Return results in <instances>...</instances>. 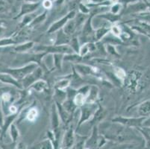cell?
Instances as JSON below:
<instances>
[{"mask_svg":"<svg viewBox=\"0 0 150 149\" xmlns=\"http://www.w3.org/2000/svg\"><path fill=\"white\" fill-rule=\"evenodd\" d=\"M25 2H40V0H24Z\"/></svg>","mask_w":150,"mask_h":149,"instance_id":"cell-54","label":"cell"},{"mask_svg":"<svg viewBox=\"0 0 150 149\" xmlns=\"http://www.w3.org/2000/svg\"><path fill=\"white\" fill-rule=\"evenodd\" d=\"M11 11V5L7 0H0V13L8 14Z\"/></svg>","mask_w":150,"mask_h":149,"instance_id":"cell-37","label":"cell"},{"mask_svg":"<svg viewBox=\"0 0 150 149\" xmlns=\"http://www.w3.org/2000/svg\"><path fill=\"white\" fill-rule=\"evenodd\" d=\"M54 102L62 103L67 99V92L66 91H61V90H55L54 89Z\"/></svg>","mask_w":150,"mask_h":149,"instance_id":"cell-39","label":"cell"},{"mask_svg":"<svg viewBox=\"0 0 150 149\" xmlns=\"http://www.w3.org/2000/svg\"><path fill=\"white\" fill-rule=\"evenodd\" d=\"M4 120H5V114L2 111L1 107H0V128H2L4 124Z\"/></svg>","mask_w":150,"mask_h":149,"instance_id":"cell-49","label":"cell"},{"mask_svg":"<svg viewBox=\"0 0 150 149\" xmlns=\"http://www.w3.org/2000/svg\"><path fill=\"white\" fill-rule=\"evenodd\" d=\"M99 145V135L98 125H94L92 133L90 137H87L84 143L82 149H97Z\"/></svg>","mask_w":150,"mask_h":149,"instance_id":"cell-11","label":"cell"},{"mask_svg":"<svg viewBox=\"0 0 150 149\" xmlns=\"http://www.w3.org/2000/svg\"><path fill=\"white\" fill-rule=\"evenodd\" d=\"M41 2H25V3H23L20 8V13L17 16H15L14 19H19L20 17H23V16L35 12L40 7V5H41Z\"/></svg>","mask_w":150,"mask_h":149,"instance_id":"cell-13","label":"cell"},{"mask_svg":"<svg viewBox=\"0 0 150 149\" xmlns=\"http://www.w3.org/2000/svg\"><path fill=\"white\" fill-rule=\"evenodd\" d=\"M0 25H5V22H4V20H0Z\"/></svg>","mask_w":150,"mask_h":149,"instance_id":"cell-55","label":"cell"},{"mask_svg":"<svg viewBox=\"0 0 150 149\" xmlns=\"http://www.w3.org/2000/svg\"><path fill=\"white\" fill-rule=\"evenodd\" d=\"M1 133H2V129L0 128V135H1Z\"/></svg>","mask_w":150,"mask_h":149,"instance_id":"cell-57","label":"cell"},{"mask_svg":"<svg viewBox=\"0 0 150 149\" xmlns=\"http://www.w3.org/2000/svg\"><path fill=\"white\" fill-rule=\"evenodd\" d=\"M53 64L54 68L58 71L62 70L63 62H64V54H53Z\"/></svg>","mask_w":150,"mask_h":149,"instance_id":"cell-30","label":"cell"},{"mask_svg":"<svg viewBox=\"0 0 150 149\" xmlns=\"http://www.w3.org/2000/svg\"><path fill=\"white\" fill-rule=\"evenodd\" d=\"M127 149H134V148H127Z\"/></svg>","mask_w":150,"mask_h":149,"instance_id":"cell-59","label":"cell"},{"mask_svg":"<svg viewBox=\"0 0 150 149\" xmlns=\"http://www.w3.org/2000/svg\"><path fill=\"white\" fill-rule=\"evenodd\" d=\"M43 68L40 67V66H38L36 69L34 71L29 73L28 76H25L23 80L20 81L22 84V87H23V90H25L29 89V87H31L34 83L37 81L41 79V78L43 77Z\"/></svg>","mask_w":150,"mask_h":149,"instance_id":"cell-8","label":"cell"},{"mask_svg":"<svg viewBox=\"0 0 150 149\" xmlns=\"http://www.w3.org/2000/svg\"><path fill=\"white\" fill-rule=\"evenodd\" d=\"M5 27L4 25H0V37H1V35H2V34L3 33V31L5 30ZM1 38V37H0Z\"/></svg>","mask_w":150,"mask_h":149,"instance_id":"cell-53","label":"cell"},{"mask_svg":"<svg viewBox=\"0 0 150 149\" xmlns=\"http://www.w3.org/2000/svg\"><path fill=\"white\" fill-rule=\"evenodd\" d=\"M147 4L142 3V2H139V3L134 4V5H130L128 6L127 9L125 11V13H137V12L143 11L146 10L147 8Z\"/></svg>","mask_w":150,"mask_h":149,"instance_id":"cell-25","label":"cell"},{"mask_svg":"<svg viewBox=\"0 0 150 149\" xmlns=\"http://www.w3.org/2000/svg\"><path fill=\"white\" fill-rule=\"evenodd\" d=\"M110 33V27H100V28L95 29L94 31V40L95 42H99L102 40L105 37L107 36Z\"/></svg>","mask_w":150,"mask_h":149,"instance_id":"cell-23","label":"cell"},{"mask_svg":"<svg viewBox=\"0 0 150 149\" xmlns=\"http://www.w3.org/2000/svg\"><path fill=\"white\" fill-rule=\"evenodd\" d=\"M41 5L45 10L48 11L52 8L54 3H53V1H52V0H43L41 2Z\"/></svg>","mask_w":150,"mask_h":149,"instance_id":"cell-46","label":"cell"},{"mask_svg":"<svg viewBox=\"0 0 150 149\" xmlns=\"http://www.w3.org/2000/svg\"><path fill=\"white\" fill-rule=\"evenodd\" d=\"M99 90L97 86L91 85L90 86V90L87 97H86V103L94 104L96 103L99 98Z\"/></svg>","mask_w":150,"mask_h":149,"instance_id":"cell-16","label":"cell"},{"mask_svg":"<svg viewBox=\"0 0 150 149\" xmlns=\"http://www.w3.org/2000/svg\"><path fill=\"white\" fill-rule=\"evenodd\" d=\"M15 149H27V147L25 143L23 142H20V143H17Z\"/></svg>","mask_w":150,"mask_h":149,"instance_id":"cell-50","label":"cell"},{"mask_svg":"<svg viewBox=\"0 0 150 149\" xmlns=\"http://www.w3.org/2000/svg\"><path fill=\"white\" fill-rule=\"evenodd\" d=\"M9 131H10V136L11 138L12 143H17V141L20 138V131H19L18 128H17V125L14 124V122L10 126Z\"/></svg>","mask_w":150,"mask_h":149,"instance_id":"cell-34","label":"cell"},{"mask_svg":"<svg viewBox=\"0 0 150 149\" xmlns=\"http://www.w3.org/2000/svg\"><path fill=\"white\" fill-rule=\"evenodd\" d=\"M86 97L87 96H86L84 94L79 92L77 90V93H76V95L74 96L73 101L75 103V105L77 106L78 108L81 107V106H83V105L86 103Z\"/></svg>","mask_w":150,"mask_h":149,"instance_id":"cell-33","label":"cell"},{"mask_svg":"<svg viewBox=\"0 0 150 149\" xmlns=\"http://www.w3.org/2000/svg\"><path fill=\"white\" fill-rule=\"evenodd\" d=\"M32 149H54V145L50 139H46L37 143Z\"/></svg>","mask_w":150,"mask_h":149,"instance_id":"cell-32","label":"cell"},{"mask_svg":"<svg viewBox=\"0 0 150 149\" xmlns=\"http://www.w3.org/2000/svg\"><path fill=\"white\" fill-rule=\"evenodd\" d=\"M65 1H66V0H54V4H55L57 6H60V5H62Z\"/></svg>","mask_w":150,"mask_h":149,"instance_id":"cell-52","label":"cell"},{"mask_svg":"<svg viewBox=\"0 0 150 149\" xmlns=\"http://www.w3.org/2000/svg\"><path fill=\"white\" fill-rule=\"evenodd\" d=\"M72 37L68 36L65 34L62 29L57 31L56 38L54 41V45H69Z\"/></svg>","mask_w":150,"mask_h":149,"instance_id":"cell-21","label":"cell"},{"mask_svg":"<svg viewBox=\"0 0 150 149\" xmlns=\"http://www.w3.org/2000/svg\"><path fill=\"white\" fill-rule=\"evenodd\" d=\"M138 15V17L140 18L141 20H143L144 21H145L146 23H150V13H139Z\"/></svg>","mask_w":150,"mask_h":149,"instance_id":"cell-47","label":"cell"},{"mask_svg":"<svg viewBox=\"0 0 150 149\" xmlns=\"http://www.w3.org/2000/svg\"><path fill=\"white\" fill-rule=\"evenodd\" d=\"M144 149H150V147H149V146H146V147L145 148H144Z\"/></svg>","mask_w":150,"mask_h":149,"instance_id":"cell-56","label":"cell"},{"mask_svg":"<svg viewBox=\"0 0 150 149\" xmlns=\"http://www.w3.org/2000/svg\"><path fill=\"white\" fill-rule=\"evenodd\" d=\"M138 132L140 134L144 136V137L146 139L149 143H150V127H141V128H137Z\"/></svg>","mask_w":150,"mask_h":149,"instance_id":"cell-43","label":"cell"},{"mask_svg":"<svg viewBox=\"0 0 150 149\" xmlns=\"http://www.w3.org/2000/svg\"><path fill=\"white\" fill-rule=\"evenodd\" d=\"M122 28L119 23L113 24L110 27V34H111L113 36L120 38V35H122Z\"/></svg>","mask_w":150,"mask_h":149,"instance_id":"cell-38","label":"cell"},{"mask_svg":"<svg viewBox=\"0 0 150 149\" xmlns=\"http://www.w3.org/2000/svg\"><path fill=\"white\" fill-rule=\"evenodd\" d=\"M47 15H48V11L45 10L43 13L38 14V16L34 19L33 21L31 22V23L28 25V27L30 28H32L35 26H36V25H38L43 23V22L46 20V17H47Z\"/></svg>","mask_w":150,"mask_h":149,"instance_id":"cell-28","label":"cell"},{"mask_svg":"<svg viewBox=\"0 0 150 149\" xmlns=\"http://www.w3.org/2000/svg\"><path fill=\"white\" fill-rule=\"evenodd\" d=\"M148 145L150 147V143H149V142H148Z\"/></svg>","mask_w":150,"mask_h":149,"instance_id":"cell-58","label":"cell"},{"mask_svg":"<svg viewBox=\"0 0 150 149\" xmlns=\"http://www.w3.org/2000/svg\"><path fill=\"white\" fill-rule=\"evenodd\" d=\"M78 8H79V10L80 13H83V14L85 15H89L91 13V8L88 6V5L84 4V2H80L78 5Z\"/></svg>","mask_w":150,"mask_h":149,"instance_id":"cell-44","label":"cell"},{"mask_svg":"<svg viewBox=\"0 0 150 149\" xmlns=\"http://www.w3.org/2000/svg\"><path fill=\"white\" fill-rule=\"evenodd\" d=\"M18 44V42L13 37H8L0 38V48L7 47V46H16Z\"/></svg>","mask_w":150,"mask_h":149,"instance_id":"cell-31","label":"cell"},{"mask_svg":"<svg viewBox=\"0 0 150 149\" xmlns=\"http://www.w3.org/2000/svg\"><path fill=\"white\" fill-rule=\"evenodd\" d=\"M16 87H2L0 88V102H1V108L3 111L4 114L5 113V110L8 111V107L11 105L16 104L19 98H22L23 97V94L22 93L21 90H17Z\"/></svg>","mask_w":150,"mask_h":149,"instance_id":"cell-2","label":"cell"},{"mask_svg":"<svg viewBox=\"0 0 150 149\" xmlns=\"http://www.w3.org/2000/svg\"><path fill=\"white\" fill-rule=\"evenodd\" d=\"M30 90H32L35 92L38 93H43L47 91L49 89V84L47 81L43 79L37 81L35 83H34L31 87H29Z\"/></svg>","mask_w":150,"mask_h":149,"instance_id":"cell-20","label":"cell"},{"mask_svg":"<svg viewBox=\"0 0 150 149\" xmlns=\"http://www.w3.org/2000/svg\"><path fill=\"white\" fill-rule=\"evenodd\" d=\"M52 1H54V0H52Z\"/></svg>","mask_w":150,"mask_h":149,"instance_id":"cell-60","label":"cell"},{"mask_svg":"<svg viewBox=\"0 0 150 149\" xmlns=\"http://www.w3.org/2000/svg\"><path fill=\"white\" fill-rule=\"evenodd\" d=\"M134 129V128L124 126L111 121H102L98 125V131L102 136L108 140L120 143L140 139V136L137 135Z\"/></svg>","mask_w":150,"mask_h":149,"instance_id":"cell-1","label":"cell"},{"mask_svg":"<svg viewBox=\"0 0 150 149\" xmlns=\"http://www.w3.org/2000/svg\"><path fill=\"white\" fill-rule=\"evenodd\" d=\"M35 46V43L34 41H26L24 43H22L20 44H17L13 47V50L16 52L20 53V54H23V53L27 52L28 51L33 49Z\"/></svg>","mask_w":150,"mask_h":149,"instance_id":"cell-17","label":"cell"},{"mask_svg":"<svg viewBox=\"0 0 150 149\" xmlns=\"http://www.w3.org/2000/svg\"><path fill=\"white\" fill-rule=\"evenodd\" d=\"M35 50L37 52H44L47 54H68L74 53L69 45H38L35 46Z\"/></svg>","mask_w":150,"mask_h":149,"instance_id":"cell-4","label":"cell"},{"mask_svg":"<svg viewBox=\"0 0 150 149\" xmlns=\"http://www.w3.org/2000/svg\"><path fill=\"white\" fill-rule=\"evenodd\" d=\"M73 66L76 72L81 76H99V74H100V70L98 68L93 66H90L84 64H80V63L75 64Z\"/></svg>","mask_w":150,"mask_h":149,"instance_id":"cell-10","label":"cell"},{"mask_svg":"<svg viewBox=\"0 0 150 149\" xmlns=\"http://www.w3.org/2000/svg\"><path fill=\"white\" fill-rule=\"evenodd\" d=\"M145 119L146 117H122V116H117L113 118L111 121L119 123L120 125L129 127V128L137 129V128H141Z\"/></svg>","mask_w":150,"mask_h":149,"instance_id":"cell-6","label":"cell"},{"mask_svg":"<svg viewBox=\"0 0 150 149\" xmlns=\"http://www.w3.org/2000/svg\"><path fill=\"white\" fill-rule=\"evenodd\" d=\"M121 14H113L110 12H108V13H101V14L97 15V17H99V18L104 19V20H107L109 23H110L111 24H115V23H118L120 22L121 19Z\"/></svg>","mask_w":150,"mask_h":149,"instance_id":"cell-24","label":"cell"},{"mask_svg":"<svg viewBox=\"0 0 150 149\" xmlns=\"http://www.w3.org/2000/svg\"><path fill=\"white\" fill-rule=\"evenodd\" d=\"M76 142L75 136V130L72 125L67 128L66 132L63 136L62 145L63 148H73Z\"/></svg>","mask_w":150,"mask_h":149,"instance_id":"cell-12","label":"cell"},{"mask_svg":"<svg viewBox=\"0 0 150 149\" xmlns=\"http://www.w3.org/2000/svg\"><path fill=\"white\" fill-rule=\"evenodd\" d=\"M142 127H150V117H146L144 119Z\"/></svg>","mask_w":150,"mask_h":149,"instance_id":"cell-51","label":"cell"},{"mask_svg":"<svg viewBox=\"0 0 150 149\" xmlns=\"http://www.w3.org/2000/svg\"><path fill=\"white\" fill-rule=\"evenodd\" d=\"M16 145H17V143H11V144L2 145H1V148H2V149H15Z\"/></svg>","mask_w":150,"mask_h":149,"instance_id":"cell-48","label":"cell"},{"mask_svg":"<svg viewBox=\"0 0 150 149\" xmlns=\"http://www.w3.org/2000/svg\"><path fill=\"white\" fill-rule=\"evenodd\" d=\"M0 82H2V84L16 87L18 90H23V87H22L20 81L16 80L11 75L5 73V72H0Z\"/></svg>","mask_w":150,"mask_h":149,"instance_id":"cell-15","label":"cell"},{"mask_svg":"<svg viewBox=\"0 0 150 149\" xmlns=\"http://www.w3.org/2000/svg\"><path fill=\"white\" fill-rule=\"evenodd\" d=\"M62 30L68 36H73L76 31V30H77V27H76V24L74 19L69 20L67 23L64 25V27L62 28Z\"/></svg>","mask_w":150,"mask_h":149,"instance_id":"cell-26","label":"cell"},{"mask_svg":"<svg viewBox=\"0 0 150 149\" xmlns=\"http://www.w3.org/2000/svg\"><path fill=\"white\" fill-rule=\"evenodd\" d=\"M61 105H62L63 108L71 115H73V113L76 112L78 108L77 106L73 102V99H69V98H67L64 102L61 103Z\"/></svg>","mask_w":150,"mask_h":149,"instance_id":"cell-27","label":"cell"},{"mask_svg":"<svg viewBox=\"0 0 150 149\" xmlns=\"http://www.w3.org/2000/svg\"><path fill=\"white\" fill-rule=\"evenodd\" d=\"M114 75L119 80V81H120L123 82L125 81V78H126V73H125V72L122 68L120 67L114 68Z\"/></svg>","mask_w":150,"mask_h":149,"instance_id":"cell-40","label":"cell"},{"mask_svg":"<svg viewBox=\"0 0 150 149\" xmlns=\"http://www.w3.org/2000/svg\"><path fill=\"white\" fill-rule=\"evenodd\" d=\"M99 105L97 103L90 104L85 103L80 108V117L77 124V128H80L86 121H91L94 113L97 110Z\"/></svg>","mask_w":150,"mask_h":149,"instance_id":"cell-5","label":"cell"},{"mask_svg":"<svg viewBox=\"0 0 150 149\" xmlns=\"http://www.w3.org/2000/svg\"><path fill=\"white\" fill-rule=\"evenodd\" d=\"M39 13H37L35 12L34 13H29V14H27L25 16H23V19H22V21L20 23V27L21 28H25V27H28L30 24L31 23V22L33 21L34 19L36 17Z\"/></svg>","mask_w":150,"mask_h":149,"instance_id":"cell-29","label":"cell"},{"mask_svg":"<svg viewBox=\"0 0 150 149\" xmlns=\"http://www.w3.org/2000/svg\"><path fill=\"white\" fill-rule=\"evenodd\" d=\"M89 53L91 52H90L89 46H88V43H84V44L81 45V47H80L79 54L81 57H84L86 55H88Z\"/></svg>","mask_w":150,"mask_h":149,"instance_id":"cell-45","label":"cell"},{"mask_svg":"<svg viewBox=\"0 0 150 149\" xmlns=\"http://www.w3.org/2000/svg\"><path fill=\"white\" fill-rule=\"evenodd\" d=\"M71 86V80L69 76L61 78L57 81L54 84V89L55 90H61V91H66Z\"/></svg>","mask_w":150,"mask_h":149,"instance_id":"cell-22","label":"cell"},{"mask_svg":"<svg viewBox=\"0 0 150 149\" xmlns=\"http://www.w3.org/2000/svg\"><path fill=\"white\" fill-rule=\"evenodd\" d=\"M38 66V65L37 64L31 63V64H28L24 66H22L20 67L7 68L5 69H2L0 72L9 74L13 78L19 81H21L25 76H28V74L31 73L32 71L35 70Z\"/></svg>","mask_w":150,"mask_h":149,"instance_id":"cell-3","label":"cell"},{"mask_svg":"<svg viewBox=\"0 0 150 149\" xmlns=\"http://www.w3.org/2000/svg\"><path fill=\"white\" fill-rule=\"evenodd\" d=\"M54 104L56 105L57 110H58V115H59L60 119H61V122L63 123V125L67 128L70 125V122L72 121V118H73V115L69 114V113H67L64 109L63 108L61 103L54 102Z\"/></svg>","mask_w":150,"mask_h":149,"instance_id":"cell-14","label":"cell"},{"mask_svg":"<svg viewBox=\"0 0 150 149\" xmlns=\"http://www.w3.org/2000/svg\"><path fill=\"white\" fill-rule=\"evenodd\" d=\"M106 114H107V111H106L104 107H102L101 105H99L97 110L95 112L93 117V118L91 119L90 122L93 123H93H95V124L99 123H99H101L103 121V119H104L105 117Z\"/></svg>","mask_w":150,"mask_h":149,"instance_id":"cell-19","label":"cell"},{"mask_svg":"<svg viewBox=\"0 0 150 149\" xmlns=\"http://www.w3.org/2000/svg\"><path fill=\"white\" fill-rule=\"evenodd\" d=\"M105 48L106 53H108L110 55L114 56V57H120V55L118 53V52L117 51V49H116V46L114 45H110V44H105Z\"/></svg>","mask_w":150,"mask_h":149,"instance_id":"cell-41","label":"cell"},{"mask_svg":"<svg viewBox=\"0 0 150 149\" xmlns=\"http://www.w3.org/2000/svg\"><path fill=\"white\" fill-rule=\"evenodd\" d=\"M98 10H93L91 12L90 15L88 16V18L87 19L84 24L82 26V31H81V39H90V42H95L94 40V31L95 29L93 28L92 20L96 16Z\"/></svg>","mask_w":150,"mask_h":149,"instance_id":"cell-7","label":"cell"},{"mask_svg":"<svg viewBox=\"0 0 150 149\" xmlns=\"http://www.w3.org/2000/svg\"><path fill=\"white\" fill-rule=\"evenodd\" d=\"M82 59L83 57H81L79 54H76V53L64 54V61H69V62L75 63V64L81 63Z\"/></svg>","mask_w":150,"mask_h":149,"instance_id":"cell-36","label":"cell"},{"mask_svg":"<svg viewBox=\"0 0 150 149\" xmlns=\"http://www.w3.org/2000/svg\"><path fill=\"white\" fill-rule=\"evenodd\" d=\"M122 8H123V6L121 3L118 2V3H116L112 5L110 8V12L113 14H121V12L122 11Z\"/></svg>","mask_w":150,"mask_h":149,"instance_id":"cell-42","label":"cell"},{"mask_svg":"<svg viewBox=\"0 0 150 149\" xmlns=\"http://www.w3.org/2000/svg\"><path fill=\"white\" fill-rule=\"evenodd\" d=\"M137 113L140 117H150V100L144 101L137 106Z\"/></svg>","mask_w":150,"mask_h":149,"instance_id":"cell-18","label":"cell"},{"mask_svg":"<svg viewBox=\"0 0 150 149\" xmlns=\"http://www.w3.org/2000/svg\"><path fill=\"white\" fill-rule=\"evenodd\" d=\"M76 11H69V13H67L65 16L61 17L56 22L53 23L47 30V33L48 34H53V33H56L59 30L62 29L64 27L65 25L67 23V22L70 20H73L76 17Z\"/></svg>","mask_w":150,"mask_h":149,"instance_id":"cell-9","label":"cell"},{"mask_svg":"<svg viewBox=\"0 0 150 149\" xmlns=\"http://www.w3.org/2000/svg\"><path fill=\"white\" fill-rule=\"evenodd\" d=\"M69 46H70L71 49H73V52L79 54L80 47H81V43H80L79 38L76 36L72 37L70 41H69Z\"/></svg>","mask_w":150,"mask_h":149,"instance_id":"cell-35","label":"cell"}]
</instances>
